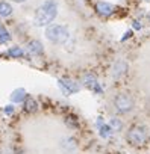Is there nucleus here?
I'll return each instance as SVG.
<instances>
[{
    "label": "nucleus",
    "instance_id": "nucleus-1",
    "mask_svg": "<svg viewBox=\"0 0 150 154\" xmlns=\"http://www.w3.org/2000/svg\"><path fill=\"white\" fill-rule=\"evenodd\" d=\"M56 15H58V3L55 0H47L35 12V24L41 27L49 26L55 20Z\"/></svg>",
    "mask_w": 150,
    "mask_h": 154
},
{
    "label": "nucleus",
    "instance_id": "nucleus-2",
    "mask_svg": "<svg viewBox=\"0 0 150 154\" xmlns=\"http://www.w3.org/2000/svg\"><path fill=\"white\" fill-rule=\"evenodd\" d=\"M148 133L144 125H132L126 133V140L132 146H142L147 143Z\"/></svg>",
    "mask_w": 150,
    "mask_h": 154
},
{
    "label": "nucleus",
    "instance_id": "nucleus-3",
    "mask_svg": "<svg viewBox=\"0 0 150 154\" xmlns=\"http://www.w3.org/2000/svg\"><path fill=\"white\" fill-rule=\"evenodd\" d=\"M46 38L53 44H64L70 38V32L65 26L52 24V26H47L46 29Z\"/></svg>",
    "mask_w": 150,
    "mask_h": 154
},
{
    "label": "nucleus",
    "instance_id": "nucleus-4",
    "mask_svg": "<svg viewBox=\"0 0 150 154\" xmlns=\"http://www.w3.org/2000/svg\"><path fill=\"white\" fill-rule=\"evenodd\" d=\"M114 107L118 113H129L135 107V100L127 92H120L114 98Z\"/></svg>",
    "mask_w": 150,
    "mask_h": 154
},
{
    "label": "nucleus",
    "instance_id": "nucleus-5",
    "mask_svg": "<svg viewBox=\"0 0 150 154\" xmlns=\"http://www.w3.org/2000/svg\"><path fill=\"white\" fill-rule=\"evenodd\" d=\"M94 9L99 15L102 17H109L115 12V5L109 3V2H96L94 5Z\"/></svg>",
    "mask_w": 150,
    "mask_h": 154
},
{
    "label": "nucleus",
    "instance_id": "nucleus-6",
    "mask_svg": "<svg viewBox=\"0 0 150 154\" xmlns=\"http://www.w3.org/2000/svg\"><path fill=\"white\" fill-rule=\"evenodd\" d=\"M129 69V65L126 60H117L112 66V77L114 79H121V77L127 72Z\"/></svg>",
    "mask_w": 150,
    "mask_h": 154
},
{
    "label": "nucleus",
    "instance_id": "nucleus-7",
    "mask_svg": "<svg viewBox=\"0 0 150 154\" xmlns=\"http://www.w3.org/2000/svg\"><path fill=\"white\" fill-rule=\"evenodd\" d=\"M78 148V140L74 137H65L61 140V149L67 154H70L71 151H74Z\"/></svg>",
    "mask_w": 150,
    "mask_h": 154
},
{
    "label": "nucleus",
    "instance_id": "nucleus-8",
    "mask_svg": "<svg viewBox=\"0 0 150 154\" xmlns=\"http://www.w3.org/2000/svg\"><path fill=\"white\" fill-rule=\"evenodd\" d=\"M26 48H27V51H29L30 54H34V56H37V54H43V51H44L43 44H41L38 39H30V41L26 44Z\"/></svg>",
    "mask_w": 150,
    "mask_h": 154
},
{
    "label": "nucleus",
    "instance_id": "nucleus-9",
    "mask_svg": "<svg viewBox=\"0 0 150 154\" xmlns=\"http://www.w3.org/2000/svg\"><path fill=\"white\" fill-rule=\"evenodd\" d=\"M23 110L27 113H34L38 110V103L32 98V97H26L23 100Z\"/></svg>",
    "mask_w": 150,
    "mask_h": 154
},
{
    "label": "nucleus",
    "instance_id": "nucleus-10",
    "mask_svg": "<svg viewBox=\"0 0 150 154\" xmlns=\"http://www.w3.org/2000/svg\"><path fill=\"white\" fill-rule=\"evenodd\" d=\"M84 83H85V86H87V88L102 92V89L99 88V82H97V79H96L94 75H91V74H87V75L84 77Z\"/></svg>",
    "mask_w": 150,
    "mask_h": 154
},
{
    "label": "nucleus",
    "instance_id": "nucleus-11",
    "mask_svg": "<svg viewBox=\"0 0 150 154\" xmlns=\"http://www.w3.org/2000/svg\"><path fill=\"white\" fill-rule=\"evenodd\" d=\"M12 6L8 2H0V17H9L12 14Z\"/></svg>",
    "mask_w": 150,
    "mask_h": 154
},
{
    "label": "nucleus",
    "instance_id": "nucleus-12",
    "mask_svg": "<svg viewBox=\"0 0 150 154\" xmlns=\"http://www.w3.org/2000/svg\"><path fill=\"white\" fill-rule=\"evenodd\" d=\"M6 54L11 56V57H23V56H24V50H23L21 47L15 45V47H11V48L6 51Z\"/></svg>",
    "mask_w": 150,
    "mask_h": 154
},
{
    "label": "nucleus",
    "instance_id": "nucleus-13",
    "mask_svg": "<svg viewBox=\"0 0 150 154\" xmlns=\"http://www.w3.org/2000/svg\"><path fill=\"white\" fill-rule=\"evenodd\" d=\"M108 127H109L112 131H120V130L123 128V122H121L118 118H112V119H109Z\"/></svg>",
    "mask_w": 150,
    "mask_h": 154
},
{
    "label": "nucleus",
    "instance_id": "nucleus-14",
    "mask_svg": "<svg viewBox=\"0 0 150 154\" xmlns=\"http://www.w3.org/2000/svg\"><path fill=\"white\" fill-rule=\"evenodd\" d=\"M26 98V92L23 91V89H18V91H15L14 94H12V100L14 101H23Z\"/></svg>",
    "mask_w": 150,
    "mask_h": 154
},
{
    "label": "nucleus",
    "instance_id": "nucleus-15",
    "mask_svg": "<svg viewBox=\"0 0 150 154\" xmlns=\"http://www.w3.org/2000/svg\"><path fill=\"white\" fill-rule=\"evenodd\" d=\"M65 122L70 125V127H74V128H78L79 127V124H78V119H76V116L73 118V121H71V118L68 116V118H65Z\"/></svg>",
    "mask_w": 150,
    "mask_h": 154
},
{
    "label": "nucleus",
    "instance_id": "nucleus-16",
    "mask_svg": "<svg viewBox=\"0 0 150 154\" xmlns=\"http://www.w3.org/2000/svg\"><path fill=\"white\" fill-rule=\"evenodd\" d=\"M109 133H111V128H109L108 125H102V127H100V134H102V136L106 137Z\"/></svg>",
    "mask_w": 150,
    "mask_h": 154
},
{
    "label": "nucleus",
    "instance_id": "nucleus-17",
    "mask_svg": "<svg viewBox=\"0 0 150 154\" xmlns=\"http://www.w3.org/2000/svg\"><path fill=\"white\" fill-rule=\"evenodd\" d=\"M8 39H9V35H8V32L2 30V33H0V42H5V41H8Z\"/></svg>",
    "mask_w": 150,
    "mask_h": 154
},
{
    "label": "nucleus",
    "instance_id": "nucleus-18",
    "mask_svg": "<svg viewBox=\"0 0 150 154\" xmlns=\"http://www.w3.org/2000/svg\"><path fill=\"white\" fill-rule=\"evenodd\" d=\"M6 113H14V106H9V107H6Z\"/></svg>",
    "mask_w": 150,
    "mask_h": 154
},
{
    "label": "nucleus",
    "instance_id": "nucleus-19",
    "mask_svg": "<svg viewBox=\"0 0 150 154\" xmlns=\"http://www.w3.org/2000/svg\"><path fill=\"white\" fill-rule=\"evenodd\" d=\"M133 27H135V29H141V24L135 21V23H133Z\"/></svg>",
    "mask_w": 150,
    "mask_h": 154
},
{
    "label": "nucleus",
    "instance_id": "nucleus-20",
    "mask_svg": "<svg viewBox=\"0 0 150 154\" xmlns=\"http://www.w3.org/2000/svg\"><path fill=\"white\" fill-rule=\"evenodd\" d=\"M12 2H15V3H23V2H26V0H12Z\"/></svg>",
    "mask_w": 150,
    "mask_h": 154
},
{
    "label": "nucleus",
    "instance_id": "nucleus-21",
    "mask_svg": "<svg viewBox=\"0 0 150 154\" xmlns=\"http://www.w3.org/2000/svg\"><path fill=\"white\" fill-rule=\"evenodd\" d=\"M147 18H148V21H150V12H148V14H147Z\"/></svg>",
    "mask_w": 150,
    "mask_h": 154
}]
</instances>
